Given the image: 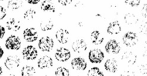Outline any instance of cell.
Segmentation results:
<instances>
[{
  "label": "cell",
  "instance_id": "20",
  "mask_svg": "<svg viewBox=\"0 0 147 76\" xmlns=\"http://www.w3.org/2000/svg\"><path fill=\"white\" fill-rule=\"evenodd\" d=\"M54 27V23L51 19H45L41 21L40 24V30L42 31H51Z\"/></svg>",
  "mask_w": 147,
  "mask_h": 76
},
{
  "label": "cell",
  "instance_id": "7",
  "mask_svg": "<svg viewBox=\"0 0 147 76\" xmlns=\"http://www.w3.org/2000/svg\"><path fill=\"white\" fill-rule=\"evenodd\" d=\"M20 63L21 61L18 56H9L5 59L4 65L7 70L11 71L14 68H18L20 65Z\"/></svg>",
  "mask_w": 147,
  "mask_h": 76
},
{
  "label": "cell",
  "instance_id": "11",
  "mask_svg": "<svg viewBox=\"0 0 147 76\" xmlns=\"http://www.w3.org/2000/svg\"><path fill=\"white\" fill-rule=\"evenodd\" d=\"M71 67L76 71H85L87 68V63L82 57H76L71 61Z\"/></svg>",
  "mask_w": 147,
  "mask_h": 76
},
{
  "label": "cell",
  "instance_id": "19",
  "mask_svg": "<svg viewBox=\"0 0 147 76\" xmlns=\"http://www.w3.org/2000/svg\"><path fill=\"white\" fill-rule=\"evenodd\" d=\"M90 40H91L92 44L94 45H100L104 41V38L100 34V32L98 30H95V31H92L90 34Z\"/></svg>",
  "mask_w": 147,
  "mask_h": 76
},
{
  "label": "cell",
  "instance_id": "33",
  "mask_svg": "<svg viewBox=\"0 0 147 76\" xmlns=\"http://www.w3.org/2000/svg\"><path fill=\"white\" fill-rule=\"evenodd\" d=\"M121 75H136V74H135V73L133 72V71H127L123 72Z\"/></svg>",
  "mask_w": 147,
  "mask_h": 76
},
{
  "label": "cell",
  "instance_id": "18",
  "mask_svg": "<svg viewBox=\"0 0 147 76\" xmlns=\"http://www.w3.org/2000/svg\"><path fill=\"white\" fill-rule=\"evenodd\" d=\"M104 68L109 73H116L118 70V63L114 58H110L106 61L104 64Z\"/></svg>",
  "mask_w": 147,
  "mask_h": 76
},
{
  "label": "cell",
  "instance_id": "10",
  "mask_svg": "<svg viewBox=\"0 0 147 76\" xmlns=\"http://www.w3.org/2000/svg\"><path fill=\"white\" fill-rule=\"evenodd\" d=\"M122 62L129 66L134 65L137 61V56L130 51H125L121 56Z\"/></svg>",
  "mask_w": 147,
  "mask_h": 76
},
{
  "label": "cell",
  "instance_id": "23",
  "mask_svg": "<svg viewBox=\"0 0 147 76\" xmlns=\"http://www.w3.org/2000/svg\"><path fill=\"white\" fill-rule=\"evenodd\" d=\"M21 75L22 76H33L36 75V70L31 65H25L21 69Z\"/></svg>",
  "mask_w": 147,
  "mask_h": 76
},
{
  "label": "cell",
  "instance_id": "38",
  "mask_svg": "<svg viewBox=\"0 0 147 76\" xmlns=\"http://www.w3.org/2000/svg\"><path fill=\"white\" fill-rule=\"evenodd\" d=\"M3 73V71H2V68L0 67V75H2Z\"/></svg>",
  "mask_w": 147,
  "mask_h": 76
},
{
  "label": "cell",
  "instance_id": "4",
  "mask_svg": "<svg viewBox=\"0 0 147 76\" xmlns=\"http://www.w3.org/2000/svg\"><path fill=\"white\" fill-rule=\"evenodd\" d=\"M22 55L26 61H34L38 56V52L33 46H27L22 51Z\"/></svg>",
  "mask_w": 147,
  "mask_h": 76
},
{
  "label": "cell",
  "instance_id": "31",
  "mask_svg": "<svg viewBox=\"0 0 147 76\" xmlns=\"http://www.w3.org/2000/svg\"><path fill=\"white\" fill-rule=\"evenodd\" d=\"M58 3L63 6H67L68 4H71L73 0H57Z\"/></svg>",
  "mask_w": 147,
  "mask_h": 76
},
{
  "label": "cell",
  "instance_id": "32",
  "mask_svg": "<svg viewBox=\"0 0 147 76\" xmlns=\"http://www.w3.org/2000/svg\"><path fill=\"white\" fill-rule=\"evenodd\" d=\"M142 15L144 18H147V4H144L142 9Z\"/></svg>",
  "mask_w": 147,
  "mask_h": 76
},
{
  "label": "cell",
  "instance_id": "12",
  "mask_svg": "<svg viewBox=\"0 0 147 76\" xmlns=\"http://www.w3.org/2000/svg\"><path fill=\"white\" fill-rule=\"evenodd\" d=\"M37 67L42 70L51 68L53 65V58L49 56H43L40 57L39 58L38 61H37Z\"/></svg>",
  "mask_w": 147,
  "mask_h": 76
},
{
  "label": "cell",
  "instance_id": "26",
  "mask_svg": "<svg viewBox=\"0 0 147 76\" xmlns=\"http://www.w3.org/2000/svg\"><path fill=\"white\" fill-rule=\"evenodd\" d=\"M88 76H104V74L103 73L100 68L98 67H93L90 68L87 73Z\"/></svg>",
  "mask_w": 147,
  "mask_h": 76
},
{
  "label": "cell",
  "instance_id": "36",
  "mask_svg": "<svg viewBox=\"0 0 147 76\" xmlns=\"http://www.w3.org/2000/svg\"><path fill=\"white\" fill-rule=\"evenodd\" d=\"M3 55H4V50L2 48H1V56H0V58H2Z\"/></svg>",
  "mask_w": 147,
  "mask_h": 76
},
{
  "label": "cell",
  "instance_id": "3",
  "mask_svg": "<svg viewBox=\"0 0 147 76\" xmlns=\"http://www.w3.org/2000/svg\"><path fill=\"white\" fill-rule=\"evenodd\" d=\"M104 58L105 56L103 52L98 48L90 50L88 53V59L92 63H100L104 59Z\"/></svg>",
  "mask_w": 147,
  "mask_h": 76
},
{
  "label": "cell",
  "instance_id": "24",
  "mask_svg": "<svg viewBox=\"0 0 147 76\" xmlns=\"http://www.w3.org/2000/svg\"><path fill=\"white\" fill-rule=\"evenodd\" d=\"M36 14H37V11L35 10L32 9H29L24 13L23 17L24 19L30 21V20H32L35 18Z\"/></svg>",
  "mask_w": 147,
  "mask_h": 76
},
{
  "label": "cell",
  "instance_id": "17",
  "mask_svg": "<svg viewBox=\"0 0 147 76\" xmlns=\"http://www.w3.org/2000/svg\"><path fill=\"white\" fill-rule=\"evenodd\" d=\"M40 9L45 12L55 13L56 11V7L54 2L52 0H44L41 3Z\"/></svg>",
  "mask_w": 147,
  "mask_h": 76
},
{
  "label": "cell",
  "instance_id": "13",
  "mask_svg": "<svg viewBox=\"0 0 147 76\" xmlns=\"http://www.w3.org/2000/svg\"><path fill=\"white\" fill-rule=\"evenodd\" d=\"M87 48V44L83 38L76 40L72 44V49L75 53H77V54L84 52L85 51H86Z\"/></svg>",
  "mask_w": 147,
  "mask_h": 76
},
{
  "label": "cell",
  "instance_id": "35",
  "mask_svg": "<svg viewBox=\"0 0 147 76\" xmlns=\"http://www.w3.org/2000/svg\"><path fill=\"white\" fill-rule=\"evenodd\" d=\"M5 33H6V30L5 28H4V27L2 26H1V39H2L3 38Z\"/></svg>",
  "mask_w": 147,
  "mask_h": 76
},
{
  "label": "cell",
  "instance_id": "28",
  "mask_svg": "<svg viewBox=\"0 0 147 76\" xmlns=\"http://www.w3.org/2000/svg\"><path fill=\"white\" fill-rule=\"evenodd\" d=\"M139 31H140L141 34L147 36V21L141 24L140 27H139Z\"/></svg>",
  "mask_w": 147,
  "mask_h": 76
},
{
  "label": "cell",
  "instance_id": "14",
  "mask_svg": "<svg viewBox=\"0 0 147 76\" xmlns=\"http://www.w3.org/2000/svg\"><path fill=\"white\" fill-rule=\"evenodd\" d=\"M70 33L65 28H60L55 33V38L60 44H65L69 41Z\"/></svg>",
  "mask_w": 147,
  "mask_h": 76
},
{
  "label": "cell",
  "instance_id": "22",
  "mask_svg": "<svg viewBox=\"0 0 147 76\" xmlns=\"http://www.w3.org/2000/svg\"><path fill=\"white\" fill-rule=\"evenodd\" d=\"M22 0H9L7 3V7L11 10H17L23 7Z\"/></svg>",
  "mask_w": 147,
  "mask_h": 76
},
{
  "label": "cell",
  "instance_id": "1",
  "mask_svg": "<svg viewBox=\"0 0 147 76\" xmlns=\"http://www.w3.org/2000/svg\"><path fill=\"white\" fill-rule=\"evenodd\" d=\"M21 45L22 42L20 37L15 35H10L4 43L5 48L10 51H17L21 48Z\"/></svg>",
  "mask_w": 147,
  "mask_h": 76
},
{
  "label": "cell",
  "instance_id": "16",
  "mask_svg": "<svg viewBox=\"0 0 147 76\" xmlns=\"http://www.w3.org/2000/svg\"><path fill=\"white\" fill-rule=\"evenodd\" d=\"M106 31H107L108 34H111V35L119 34L121 31V26L120 23L118 21H112L107 26Z\"/></svg>",
  "mask_w": 147,
  "mask_h": 76
},
{
  "label": "cell",
  "instance_id": "39",
  "mask_svg": "<svg viewBox=\"0 0 147 76\" xmlns=\"http://www.w3.org/2000/svg\"><path fill=\"white\" fill-rule=\"evenodd\" d=\"M1 1H4V0H1Z\"/></svg>",
  "mask_w": 147,
  "mask_h": 76
},
{
  "label": "cell",
  "instance_id": "9",
  "mask_svg": "<svg viewBox=\"0 0 147 76\" xmlns=\"http://www.w3.org/2000/svg\"><path fill=\"white\" fill-rule=\"evenodd\" d=\"M23 38L27 42H34L38 38V33L34 28H27L23 31Z\"/></svg>",
  "mask_w": 147,
  "mask_h": 76
},
{
  "label": "cell",
  "instance_id": "21",
  "mask_svg": "<svg viewBox=\"0 0 147 76\" xmlns=\"http://www.w3.org/2000/svg\"><path fill=\"white\" fill-rule=\"evenodd\" d=\"M123 19H124L125 23L129 26L135 25L139 21V19L133 13H127L126 14H125Z\"/></svg>",
  "mask_w": 147,
  "mask_h": 76
},
{
  "label": "cell",
  "instance_id": "6",
  "mask_svg": "<svg viewBox=\"0 0 147 76\" xmlns=\"http://www.w3.org/2000/svg\"><path fill=\"white\" fill-rule=\"evenodd\" d=\"M139 41V38L136 33L133 31H129L124 34L123 36V43L126 46L133 47Z\"/></svg>",
  "mask_w": 147,
  "mask_h": 76
},
{
  "label": "cell",
  "instance_id": "15",
  "mask_svg": "<svg viewBox=\"0 0 147 76\" xmlns=\"http://www.w3.org/2000/svg\"><path fill=\"white\" fill-rule=\"evenodd\" d=\"M6 27L9 31H19L21 28V22L19 19L16 18H10L7 22L5 23Z\"/></svg>",
  "mask_w": 147,
  "mask_h": 76
},
{
  "label": "cell",
  "instance_id": "37",
  "mask_svg": "<svg viewBox=\"0 0 147 76\" xmlns=\"http://www.w3.org/2000/svg\"><path fill=\"white\" fill-rule=\"evenodd\" d=\"M78 26H80V27H83V23H82V22H78Z\"/></svg>",
  "mask_w": 147,
  "mask_h": 76
},
{
  "label": "cell",
  "instance_id": "29",
  "mask_svg": "<svg viewBox=\"0 0 147 76\" xmlns=\"http://www.w3.org/2000/svg\"><path fill=\"white\" fill-rule=\"evenodd\" d=\"M139 71L143 75H147V63L142 64L139 67Z\"/></svg>",
  "mask_w": 147,
  "mask_h": 76
},
{
  "label": "cell",
  "instance_id": "30",
  "mask_svg": "<svg viewBox=\"0 0 147 76\" xmlns=\"http://www.w3.org/2000/svg\"><path fill=\"white\" fill-rule=\"evenodd\" d=\"M7 16V11L6 9L2 5L0 6V19L3 20Z\"/></svg>",
  "mask_w": 147,
  "mask_h": 76
},
{
  "label": "cell",
  "instance_id": "34",
  "mask_svg": "<svg viewBox=\"0 0 147 76\" xmlns=\"http://www.w3.org/2000/svg\"><path fill=\"white\" fill-rule=\"evenodd\" d=\"M28 4H37L40 1V0H26Z\"/></svg>",
  "mask_w": 147,
  "mask_h": 76
},
{
  "label": "cell",
  "instance_id": "5",
  "mask_svg": "<svg viewBox=\"0 0 147 76\" xmlns=\"http://www.w3.org/2000/svg\"><path fill=\"white\" fill-rule=\"evenodd\" d=\"M71 57V53L67 48L60 47L58 48L55 54V58L59 62H66Z\"/></svg>",
  "mask_w": 147,
  "mask_h": 76
},
{
  "label": "cell",
  "instance_id": "27",
  "mask_svg": "<svg viewBox=\"0 0 147 76\" xmlns=\"http://www.w3.org/2000/svg\"><path fill=\"white\" fill-rule=\"evenodd\" d=\"M125 4L132 7H136L139 6L141 0H124Z\"/></svg>",
  "mask_w": 147,
  "mask_h": 76
},
{
  "label": "cell",
  "instance_id": "2",
  "mask_svg": "<svg viewBox=\"0 0 147 76\" xmlns=\"http://www.w3.org/2000/svg\"><path fill=\"white\" fill-rule=\"evenodd\" d=\"M54 41L50 36H43L39 40L38 47L42 52H50L54 47Z\"/></svg>",
  "mask_w": 147,
  "mask_h": 76
},
{
  "label": "cell",
  "instance_id": "8",
  "mask_svg": "<svg viewBox=\"0 0 147 76\" xmlns=\"http://www.w3.org/2000/svg\"><path fill=\"white\" fill-rule=\"evenodd\" d=\"M105 50L108 54H119L121 51V46L116 40H109L105 46Z\"/></svg>",
  "mask_w": 147,
  "mask_h": 76
},
{
  "label": "cell",
  "instance_id": "25",
  "mask_svg": "<svg viewBox=\"0 0 147 76\" xmlns=\"http://www.w3.org/2000/svg\"><path fill=\"white\" fill-rule=\"evenodd\" d=\"M55 75L56 76H69L70 71L65 67H58L55 71Z\"/></svg>",
  "mask_w": 147,
  "mask_h": 76
}]
</instances>
